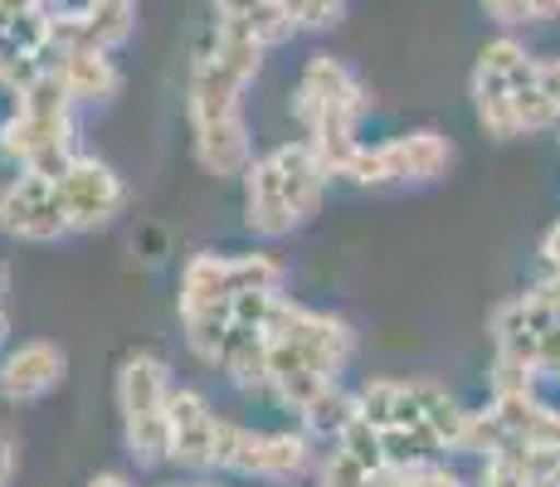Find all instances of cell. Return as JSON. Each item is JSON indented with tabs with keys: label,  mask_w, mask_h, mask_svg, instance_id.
Here are the masks:
<instances>
[{
	"label": "cell",
	"mask_w": 560,
	"mask_h": 487,
	"mask_svg": "<svg viewBox=\"0 0 560 487\" xmlns=\"http://www.w3.org/2000/svg\"><path fill=\"white\" fill-rule=\"evenodd\" d=\"M385 463V443L371 425L357 415L337 439L317 449V468H312V487H371L375 468Z\"/></svg>",
	"instance_id": "obj_16"
},
{
	"label": "cell",
	"mask_w": 560,
	"mask_h": 487,
	"mask_svg": "<svg viewBox=\"0 0 560 487\" xmlns=\"http://www.w3.org/2000/svg\"><path fill=\"white\" fill-rule=\"evenodd\" d=\"M20 463H25V449H20L15 429L0 425V487H15V478H20Z\"/></svg>",
	"instance_id": "obj_22"
},
{
	"label": "cell",
	"mask_w": 560,
	"mask_h": 487,
	"mask_svg": "<svg viewBox=\"0 0 560 487\" xmlns=\"http://www.w3.org/2000/svg\"><path fill=\"white\" fill-rule=\"evenodd\" d=\"M317 449L322 443L312 439L298 419H288V425H244V419L230 415L224 439H220L214 478H244L258 487H293V483L312 478Z\"/></svg>",
	"instance_id": "obj_9"
},
{
	"label": "cell",
	"mask_w": 560,
	"mask_h": 487,
	"mask_svg": "<svg viewBox=\"0 0 560 487\" xmlns=\"http://www.w3.org/2000/svg\"><path fill=\"white\" fill-rule=\"evenodd\" d=\"M293 25V35H327L347 20V5L351 0H278Z\"/></svg>",
	"instance_id": "obj_21"
},
{
	"label": "cell",
	"mask_w": 560,
	"mask_h": 487,
	"mask_svg": "<svg viewBox=\"0 0 560 487\" xmlns=\"http://www.w3.org/2000/svg\"><path fill=\"white\" fill-rule=\"evenodd\" d=\"M83 487H137V478L122 468H98L93 478H83Z\"/></svg>",
	"instance_id": "obj_24"
},
{
	"label": "cell",
	"mask_w": 560,
	"mask_h": 487,
	"mask_svg": "<svg viewBox=\"0 0 560 487\" xmlns=\"http://www.w3.org/2000/svg\"><path fill=\"white\" fill-rule=\"evenodd\" d=\"M249 288H288V264L258 240H254V248H240V254L196 248V254L180 264L176 327H180V337H186V351L196 356L200 366H210L214 346H220L224 327H230L234 302Z\"/></svg>",
	"instance_id": "obj_4"
},
{
	"label": "cell",
	"mask_w": 560,
	"mask_h": 487,
	"mask_svg": "<svg viewBox=\"0 0 560 487\" xmlns=\"http://www.w3.org/2000/svg\"><path fill=\"white\" fill-rule=\"evenodd\" d=\"M69 381V351L54 337H20L0 356V399L15 409L39 405Z\"/></svg>",
	"instance_id": "obj_15"
},
{
	"label": "cell",
	"mask_w": 560,
	"mask_h": 487,
	"mask_svg": "<svg viewBox=\"0 0 560 487\" xmlns=\"http://www.w3.org/2000/svg\"><path fill=\"white\" fill-rule=\"evenodd\" d=\"M541 83H546V93H551L556 107H560V54H541Z\"/></svg>",
	"instance_id": "obj_25"
},
{
	"label": "cell",
	"mask_w": 560,
	"mask_h": 487,
	"mask_svg": "<svg viewBox=\"0 0 560 487\" xmlns=\"http://www.w3.org/2000/svg\"><path fill=\"white\" fill-rule=\"evenodd\" d=\"M79 113L59 73L45 69L25 89L10 93V113L0 117V161L10 171H59L79 147Z\"/></svg>",
	"instance_id": "obj_7"
},
{
	"label": "cell",
	"mask_w": 560,
	"mask_h": 487,
	"mask_svg": "<svg viewBox=\"0 0 560 487\" xmlns=\"http://www.w3.org/2000/svg\"><path fill=\"white\" fill-rule=\"evenodd\" d=\"M357 327L331 308L283 292L268 322V375H264V405L278 415L298 419L317 395L347 381L357 361Z\"/></svg>",
	"instance_id": "obj_2"
},
{
	"label": "cell",
	"mask_w": 560,
	"mask_h": 487,
	"mask_svg": "<svg viewBox=\"0 0 560 487\" xmlns=\"http://www.w3.org/2000/svg\"><path fill=\"white\" fill-rule=\"evenodd\" d=\"M556 137H560V127H556Z\"/></svg>",
	"instance_id": "obj_28"
},
{
	"label": "cell",
	"mask_w": 560,
	"mask_h": 487,
	"mask_svg": "<svg viewBox=\"0 0 560 487\" xmlns=\"http://www.w3.org/2000/svg\"><path fill=\"white\" fill-rule=\"evenodd\" d=\"M10 292H15V278H10V264H0V302H10Z\"/></svg>",
	"instance_id": "obj_27"
},
{
	"label": "cell",
	"mask_w": 560,
	"mask_h": 487,
	"mask_svg": "<svg viewBox=\"0 0 560 487\" xmlns=\"http://www.w3.org/2000/svg\"><path fill=\"white\" fill-rule=\"evenodd\" d=\"M482 15L498 30H532V25H551L560 20V0H478Z\"/></svg>",
	"instance_id": "obj_20"
},
{
	"label": "cell",
	"mask_w": 560,
	"mask_h": 487,
	"mask_svg": "<svg viewBox=\"0 0 560 487\" xmlns=\"http://www.w3.org/2000/svg\"><path fill=\"white\" fill-rule=\"evenodd\" d=\"M0 234L10 244H63L73 240L63 210L59 171H10L0 186Z\"/></svg>",
	"instance_id": "obj_11"
},
{
	"label": "cell",
	"mask_w": 560,
	"mask_h": 487,
	"mask_svg": "<svg viewBox=\"0 0 560 487\" xmlns=\"http://www.w3.org/2000/svg\"><path fill=\"white\" fill-rule=\"evenodd\" d=\"M288 117L298 137L322 156V166L341 181L365 147L361 127L371 117V83L337 54H312L288 93Z\"/></svg>",
	"instance_id": "obj_6"
},
{
	"label": "cell",
	"mask_w": 560,
	"mask_h": 487,
	"mask_svg": "<svg viewBox=\"0 0 560 487\" xmlns=\"http://www.w3.org/2000/svg\"><path fill=\"white\" fill-rule=\"evenodd\" d=\"M331 171L322 166V156L303 137L258 151L240 176V220L258 244H278L303 234L322 214L331 190Z\"/></svg>",
	"instance_id": "obj_5"
},
{
	"label": "cell",
	"mask_w": 560,
	"mask_h": 487,
	"mask_svg": "<svg viewBox=\"0 0 560 487\" xmlns=\"http://www.w3.org/2000/svg\"><path fill=\"white\" fill-rule=\"evenodd\" d=\"M59 190H63V210H69L73 240L79 234H98L107 224L122 220L127 210V181L113 161L93 156V151H73L59 166Z\"/></svg>",
	"instance_id": "obj_13"
},
{
	"label": "cell",
	"mask_w": 560,
	"mask_h": 487,
	"mask_svg": "<svg viewBox=\"0 0 560 487\" xmlns=\"http://www.w3.org/2000/svg\"><path fill=\"white\" fill-rule=\"evenodd\" d=\"M210 5V20L214 25H230V30H244V35H254L258 45L278 49L293 39V25H288L283 5L278 0H205Z\"/></svg>",
	"instance_id": "obj_18"
},
{
	"label": "cell",
	"mask_w": 560,
	"mask_h": 487,
	"mask_svg": "<svg viewBox=\"0 0 560 487\" xmlns=\"http://www.w3.org/2000/svg\"><path fill=\"white\" fill-rule=\"evenodd\" d=\"M357 415L381 434L385 459L463 453L472 405L429 375H371L357 385Z\"/></svg>",
	"instance_id": "obj_3"
},
{
	"label": "cell",
	"mask_w": 560,
	"mask_h": 487,
	"mask_svg": "<svg viewBox=\"0 0 560 487\" xmlns=\"http://www.w3.org/2000/svg\"><path fill=\"white\" fill-rule=\"evenodd\" d=\"M230 415L214 409V399L200 385H176L171 390V429H166V468L176 473H205L214 478L220 463V439Z\"/></svg>",
	"instance_id": "obj_14"
},
{
	"label": "cell",
	"mask_w": 560,
	"mask_h": 487,
	"mask_svg": "<svg viewBox=\"0 0 560 487\" xmlns=\"http://www.w3.org/2000/svg\"><path fill=\"white\" fill-rule=\"evenodd\" d=\"M54 73H59V83L69 89V97L79 107H107L127 89L117 49H98V45H59Z\"/></svg>",
	"instance_id": "obj_17"
},
{
	"label": "cell",
	"mask_w": 560,
	"mask_h": 487,
	"mask_svg": "<svg viewBox=\"0 0 560 487\" xmlns=\"http://www.w3.org/2000/svg\"><path fill=\"white\" fill-rule=\"evenodd\" d=\"M156 487H214V478H205V473H186V478H166Z\"/></svg>",
	"instance_id": "obj_26"
},
{
	"label": "cell",
	"mask_w": 560,
	"mask_h": 487,
	"mask_svg": "<svg viewBox=\"0 0 560 487\" xmlns=\"http://www.w3.org/2000/svg\"><path fill=\"white\" fill-rule=\"evenodd\" d=\"M171 390H176V371H171L166 351H156V346H132L113 371V405H117V429H122V449L147 473L166 468Z\"/></svg>",
	"instance_id": "obj_8"
},
{
	"label": "cell",
	"mask_w": 560,
	"mask_h": 487,
	"mask_svg": "<svg viewBox=\"0 0 560 487\" xmlns=\"http://www.w3.org/2000/svg\"><path fill=\"white\" fill-rule=\"evenodd\" d=\"M268 45L230 25L205 30L186 73V132H190V156L205 176L234 181L240 186L244 166L258 156L254 151V127H249V89L264 73Z\"/></svg>",
	"instance_id": "obj_1"
},
{
	"label": "cell",
	"mask_w": 560,
	"mask_h": 487,
	"mask_svg": "<svg viewBox=\"0 0 560 487\" xmlns=\"http://www.w3.org/2000/svg\"><path fill=\"white\" fill-rule=\"evenodd\" d=\"M536 258H541V274H560V214L541 230V240H536Z\"/></svg>",
	"instance_id": "obj_23"
},
{
	"label": "cell",
	"mask_w": 560,
	"mask_h": 487,
	"mask_svg": "<svg viewBox=\"0 0 560 487\" xmlns=\"http://www.w3.org/2000/svg\"><path fill=\"white\" fill-rule=\"evenodd\" d=\"M526 59H532V49H526L512 30H498V35L478 49V63H472V73H468L472 123H478L482 137H492V142H516L512 89H516V73L526 69Z\"/></svg>",
	"instance_id": "obj_12"
},
{
	"label": "cell",
	"mask_w": 560,
	"mask_h": 487,
	"mask_svg": "<svg viewBox=\"0 0 560 487\" xmlns=\"http://www.w3.org/2000/svg\"><path fill=\"white\" fill-rule=\"evenodd\" d=\"M371 487H472V478H463L448 453H429V459H385Z\"/></svg>",
	"instance_id": "obj_19"
},
{
	"label": "cell",
	"mask_w": 560,
	"mask_h": 487,
	"mask_svg": "<svg viewBox=\"0 0 560 487\" xmlns=\"http://www.w3.org/2000/svg\"><path fill=\"white\" fill-rule=\"evenodd\" d=\"M214 487H220V483H214Z\"/></svg>",
	"instance_id": "obj_29"
},
{
	"label": "cell",
	"mask_w": 560,
	"mask_h": 487,
	"mask_svg": "<svg viewBox=\"0 0 560 487\" xmlns=\"http://www.w3.org/2000/svg\"><path fill=\"white\" fill-rule=\"evenodd\" d=\"M454 171V142L439 127H409L357 151L347 166V186L357 190H424Z\"/></svg>",
	"instance_id": "obj_10"
}]
</instances>
